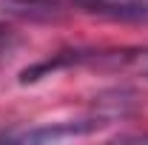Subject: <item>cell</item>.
<instances>
[{"mask_svg":"<svg viewBox=\"0 0 148 145\" xmlns=\"http://www.w3.org/2000/svg\"><path fill=\"white\" fill-rule=\"evenodd\" d=\"M111 120L103 114H91L83 120H66V122H37V125H23V128H9L0 134L3 142H60V140H80L91 137L100 128H106Z\"/></svg>","mask_w":148,"mask_h":145,"instance_id":"1","label":"cell"},{"mask_svg":"<svg viewBox=\"0 0 148 145\" xmlns=\"http://www.w3.org/2000/svg\"><path fill=\"white\" fill-rule=\"evenodd\" d=\"M69 3L88 12V14H100V17L120 20V23L148 26V0H69Z\"/></svg>","mask_w":148,"mask_h":145,"instance_id":"2","label":"cell"},{"mask_svg":"<svg viewBox=\"0 0 148 145\" xmlns=\"http://www.w3.org/2000/svg\"><path fill=\"white\" fill-rule=\"evenodd\" d=\"M120 140H131V142H148V134H128V137H120Z\"/></svg>","mask_w":148,"mask_h":145,"instance_id":"3","label":"cell"}]
</instances>
